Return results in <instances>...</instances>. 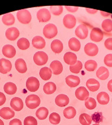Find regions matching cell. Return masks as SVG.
<instances>
[{
  "label": "cell",
  "mask_w": 112,
  "mask_h": 125,
  "mask_svg": "<svg viewBox=\"0 0 112 125\" xmlns=\"http://www.w3.org/2000/svg\"><path fill=\"white\" fill-rule=\"evenodd\" d=\"M58 33V29L56 26L52 23H48L44 27L43 35L47 39H53L56 36Z\"/></svg>",
  "instance_id": "1"
},
{
  "label": "cell",
  "mask_w": 112,
  "mask_h": 125,
  "mask_svg": "<svg viewBox=\"0 0 112 125\" xmlns=\"http://www.w3.org/2000/svg\"><path fill=\"white\" fill-rule=\"evenodd\" d=\"M41 103V99L36 94H30L25 99V104L30 109L37 108Z\"/></svg>",
  "instance_id": "2"
},
{
  "label": "cell",
  "mask_w": 112,
  "mask_h": 125,
  "mask_svg": "<svg viewBox=\"0 0 112 125\" xmlns=\"http://www.w3.org/2000/svg\"><path fill=\"white\" fill-rule=\"evenodd\" d=\"M17 17L18 21L23 24H28L31 21V13L27 10H22L18 11L17 13Z\"/></svg>",
  "instance_id": "3"
},
{
  "label": "cell",
  "mask_w": 112,
  "mask_h": 125,
  "mask_svg": "<svg viewBox=\"0 0 112 125\" xmlns=\"http://www.w3.org/2000/svg\"><path fill=\"white\" fill-rule=\"evenodd\" d=\"M48 55L47 54L45 53L44 51H38L35 53L33 56V61L36 65H45L48 61Z\"/></svg>",
  "instance_id": "4"
},
{
  "label": "cell",
  "mask_w": 112,
  "mask_h": 125,
  "mask_svg": "<svg viewBox=\"0 0 112 125\" xmlns=\"http://www.w3.org/2000/svg\"><path fill=\"white\" fill-rule=\"evenodd\" d=\"M39 87H40V83L36 77H31L27 80L26 87L29 91H37L39 89Z\"/></svg>",
  "instance_id": "5"
},
{
  "label": "cell",
  "mask_w": 112,
  "mask_h": 125,
  "mask_svg": "<svg viewBox=\"0 0 112 125\" xmlns=\"http://www.w3.org/2000/svg\"><path fill=\"white\" fill-rule=\"evenodd\" d=\"M37 17L40 22L45 23L50 21L51 18V14L50 11L46 9V8H42L39 10L37 13Z\"/></svg>",
  "instance_id": "6"
},
{
  "label": "cell",
  "mask_w": 112,
  "mask_h": 125,
  "mask_svg": "<svg viewBox=\"0 0 112 125\" xmlns=\"http://www.w3.org/2000/svg\"><path fill=\"white\" fill-rule=\"evenodd\" d=\"M75 34L78 38L85 39L88 35V28L85 24H80L75 30Z\"/></svg>",
  "instance_id": "7"
},
{
  "label": "cell",
  "mask_w": 112,
  "mask_h": 125,
  "mask_svg": "<svg viewBox=\"0 0 112 125\" xmlns=\"http://www.w3.org/2000/svg\"><path fill=\"white\" fill-rule=\"evenodd\" d=\"M103 38V32L98 27H93L90 33V39L94 42H100Z\"/></svg>",
  "instance_id": "8"
},
{
  "label": "cell",
  "mask_w": 112,
  "mask_h": 125,
  "mask_svg": "<svg viewBox=\"0 0 112 125\" xmlns=\"http://www.w3.org/2000/svg\"><path fill=\"white\" fill-rule=\"evenodd\" d=\"M76 23V19L73 15L67 14L63 18V24L67 29H72Z\"/></svg>",
  "instance_id": "9"
},
{
  "label": "cell",
  "mask_w": 112,
  "mask_h": 125,
  "mask_svg": "<svg viewBox=\"0 0 112 125\" xmlns=\"http://www.w3.org/2000/svg\"><path fill=\"white\" fill-rule=\"evenodd\" d=\"M84 52L88 56H95L98 53V46L93 43H88L84 47Z\"/></svg>",
  "instance_id": "10"
},
{
  "label": "cell",
  "mask_w": 112,
  "mask_h": 125,
  "mask_svg": "<svg viewBox=\"0 0 112 125\" xmlns=\"http://www.w3.org/2000/svg\"><path fill=\"white\" fill-rule=\"evenodd\" d=\"M89 94L88 90L84 87H79L75 92V96L80 101H86L89 98Z\"/></svg>",
  "instance_id": "11"
},
{
  "label": "cell",
  "mask_w": 112,
  "mask_h": 125,
  "mask_svg": "<svg viewBox=\"0 0 112 125\" xmlns=\"http://www.w3.org/2000/svg\"><path fill=\"white\" fill-rule=\"evenodd\" d=\"M12 64L11 61L5 59H0V72L2 74H6L11 70Z\"/></svg>",
  "instance_id": "12"
},
{
  "label": "cell",
  "mask_w": 112,
  "mask_h": 125,
  "mask_svg": "<svg viewBox=\"0 0 112 125\" xmlns=\"http://www.w3.org/2000/svg\"><path fill=\"white\" fill-rule=\"evenodd\" d=\"M19 31L16 27H11L5 31V36L10 41H15L19 37Z\"/></svg>",
  "instance_id": "13"
},
{
  "label": "cell",
  "mask_w": 112,
  "mask_h": 125,
  "mask_svg": "<svg viewBox=\"0 0 112 125\" xmlns=\"http://www.w3.org/2000/svg\"><path fill=\"white\" fill-rule=\"evenodd\" d=\"M50 69L55 75H60L63 71V66L59 61H53L50 64Z\"/></svg>",
  "instance_id": "14"
},
{
  "label": "cell",
  "mask_w": 112,
  "mask_h": 125,
  "mask_svg": "<svg viewBox=\"0 0 112 125\" xmlns=\"http://www.w3.org/2000/svg\"><path fill=\"white\" fill-rule=\"evenodd\" d=\"M3 55L7 58H13L16 54V50L13 46L11 45H5L2 48Z\"/></svg>",
  "instance_id": "15"
},
{
  "label": "cell",
  "mask_w": 112,
  "mask_h": 125,
  "mask_svg": "<svg viewBox=\"0 0 112 125\" xmlns=\"http://www.w3.org/2000/svg\"><path fill=\"white\" fill-rule=\"evenodd\" d=\"M10 105L14 111H20L23 108V103L21 99L19 97H14L11 100Z\"/></svg>",
  "instance_id": "16"
},
{
  "label": "cell",
  "mask_w": 112,
  "mask_h": 125,
  "mask_svg": "<svg viewBox=\"0 0 112 125\" xmlns=\"http://www.w3.org/2000/svg\"><path fill=\"white\" fill-rule=\"evenodd\" d=\"M55 103L56 104V105L60 107H64L66 106L69 103V98L68 96L64 94H58L56 99H55Z\"/></svg>",
  "instance_id": "17"
},
{
  "label": "cell",
  "mask_w": 112,
  "mask_h": 125,
  "mask_svg": "<svg viewBox=\"0 0 112 125\" xmlns=\"http://www.w3.org/2000/svg\"><path fill=\"white\" fill-rule=\"evenodd\" d=\"M15 113L11 108L9 107H3L0 109V116L5 120H9L14 117Z\"/></svg>",
  "instance_id": "18"
},
{
  "label": "cell",
  "mask_w": 112,
  "mask_h": 125,
  "mask_svg": "<svg viewBox=\"0 0 112 125\" xmlns=\"http://www.w3.org/2000/svg\"><path fill=\"white\" fill-rule=\"evenodd\" d=\"M32 45L37 49H42L45 47V40L41 36H35L32 40Z\"/></svg>",
  "instance_id": "19"
},
{
  "label": "cell",
  "mask_w": 112,
  "mask_h": 125,
  "mask_svg": "<svg viewBox=\"0 0 112 125\" xmlns=\"http://www.w3.org/2000/svg\"><path fill=\"white\" fill-rule=\"evenodd\" d=\"M64 61L67 65H74L77 62V56L72 52H67L64 55Z\"/></svg>",
  "instance_id": "20"
},
{
  "label": "cell",
  "mask_w": 112,
  "mask_h": 125,
  "mask_svg": "<svg viewBox=\"0 0 112 125\" xmlns=\"http://www.w3.org/2000/svg\"><path fill=\"white\" fill-rule=\"evenodd\" d=\"M86 87H88L89 91L92 92H95L100 87V84L98 81L95 79H90L86 82Z\"/></svg>",
  "instance_id": "21"
},
{
  "label": "cell",
  "mask_w": 112,
  "mask_h": 125,
  "mask_svg": "<svg viewBox=\"0 0 112 125\" xmlns=\"http://www.w3.org/2000/svg\"><path fill=\"white\" fill-rule=\"evenodd\" d=\"M66 83L68 86L74 88V87H77L80 84V79L78 77L75 76V75H69L66 78Z\"/></svg>",
  "instance_id": "22"
},
{
  "label": "cell",
  "mask_w": 112,
  "mask_h": 125,
  "mask_svg": "<svg viewBox=\"0 0 112 125\" xmlns=\"http://www.w3.org/2000/svg\"><path fill=\"white\" fill-rule=\"evenodd\" d=\"M15 69L20 73H25L27 71V67L25 61L23 59H18L15 62Z\"/></svg>",
  "instance_id": "23"
},
{
  "label": "cell",
  "mask_w": 112,
  "mask_h": 125,
  "mask_svg": "<svg viewBox=\"0 0 112 125\" xmlns=\"http://www.w3.org/2000/svg\"><path fill=\"white\" fill-rule=\"evenodd\" d=\"M50 47L53 52L55 53H60L63 50V44L62 41L58 39H55L51 43Z\"/></svg>",
  "instance_id": "24"
},
{
  "label": "cell",
  "mask_w": 112,
  "mask_h": 125,
  "mask_svg": "<svg viewBox=\"0 0 112 125\" xmlns=\"http://www.w3.org/2000/svg\"><path fill=\"white\" fill-rule=\"evenodd\" d=\"M109 71L107 68L104 67H100L96 72V76L100 80H106L109 77Z\"/></svg>",
  "instance_id": "25"
},
{
  "label": "cell",
  "mask_w": 112,
  "mask_h": 125,
  "mask_svg": "<svg viewBox=\"0 0 112 125\" xmlns=\"http://www.w3.org/2000/svg\"><path fill=\"white\" fill-rule=\"evenodd\" d=\"M52 71L50 68L48 67H43L39 71V75L43 80L44 81H48L52 77Z\"/></svg>",
  "instance_id": "26"
},
{
  "label": "cell",
  "mask_w": 112,
  "mask_h": 125,
  "mask_svg": "<svg viewBox=\"0 0 112 125\" xmlns=\"http://www.w3.org/2000/svg\"><path fill=\"white\" fill-rule=\"evenodd\" d=\"M68 47L71 50L74 51H78L80 49L81 45L78 39L75 37H72L68 41Z\"/></svg>",
  "instance_id": "27"
},
{
  "label": "cell",
  "mask_w": 112,
  "mask_h": 125,
  "mask_svg": "<svg viewBox=\"0 0 112 125\" xmlns=\"http://www.w3.org/2000/svg\"><path fill=\"white\" fill-rule=\"evenodd\" d=\"M4 91L8 94H14L17 92V86L16 84H14L13 83H5L4 87H3Z\"/></svg>",
  "instance_id": "28"
},
{
  "label": "cell",
  "mask_w": 112,
  "mask_h": 125,
  "mask_svg": "<svg viewBox=\"0 0 112 125\" xmlns=\"http://www.w3.org/2000/svg\"><path fill=\"white\" fill-rule=\"evenodd\" d=\"M97 100L100 104L105 105L109 103L110 102V96L108 94L105 92H101L97 95Z\"/></svg>",
  "instance_id": "29"
},
{
  "label": "cell",
  "mask_w": 112,
  "mask_h": 125,
  "mask_svg": "<svg viewBox=\"0 0 112 125\" xmlns=\"http://www.w3.org/2000/svg\"><path fill=\"white\" fill-rule=\"evenodd\" d=\"M56 86L53 82H48L43 87V91L47 94H51L54 93L56 91Z\"/></svg>",
  "instance_id": "30"
},
{
  "label": "cell",
  "mask_w": 112,
  "mask_h": 125,
  "mask_svg": "<svg viewBox=\"0 0 112 125\" xmlns=\"http://www.w3.org/2000/svg\"><path fill=\"white\" fill-rule=\"evenodd\" d=\"M63 115L65 116V118L67 119H72L75 117V116L76 115V111L74 107L68 106L64 110Z\"/></svg>",
  "instance_id": "31"
},
{
  "label": "cell",
  "mask_w": 112,
  "mask_h": 125,
  "mask_svg": "<svg viewBox=\"0 0 112 125\" xmlns=\"http://www.w3.org/2000/svg\"><path fill=\"white\" fill-rule=\"evenodd\" d=\"M79 121L82 125H90L92 122V119L90 115L86 113H83L79 116Z\"/></svg>",
  "instance_id": "32"
},
{
  "label": "cell",
  "mask_w": 112,
  "mask_h": 125,
  "mask_svg": "<svg viewBox=\"0 0 112 125\" xmlns=\"http://www.w3.org/2000/svg\"><path fill=\"white\" fill-rule=\"evenodd\" d=\"M48 115V110L45 107H41L36 112V116L39 120H45Z\"/></svg>",
  "instance_id": "33"
},
{
  "label": "cell",
  "mask_w": 112,
  "mask_h": 125,
  "mask_svg": "<svg viewBox=\"0 0 112 125\" xmlns=\"http://www.w3.org/2000/svg\"><path fill=\"white\" fill-rule=\"evenodd\" d=\"M15 17L12 13H7L2 17V21L5 25H11L15 23Z\"/></svg>",
  "instance_id": "34"
},
{
  "label": "cell",
  "mask_w": 112,
  "mask_h": 125,
  "mask_svg": "<svg viewBox=\"0 0 112 125\" xmlns=\"http://www.w3.org/2000/svg\"><path fill=\"white\" fill-rule=\"evenodd\" d=\"M29 46H30V43H29V40L26 38L22 37L19 39L17 41V47L21 50H26L29 48Z\"/></svg>",
  "instance_id": "35"
},
{
  "label": "cell",
  "mask_w": 112,
  "mask_h": 125,
  "mask_svg": "<svg viewBox=\"0 0 112 125\" xmlns=\"http://www.w3.org/2000/svg\"><path fill=\"white\" fill-rule=\"evenodd\" d=\"M97 62L93 60H88L85 62V69L90 72L95 71V69L97 68Z\"/></svg>",
  "instance_id": "36"
},
{
  "label": "cell",
  "mask_w": 112,
  "mask_h": 125,
  "mask_svg": "<svg viewBox=\"0 0 112 125\" xmlns=\"http://www.w3.org/2000/svg\"><path fill=\"white\" fill-rule=\"evenodd\" d=\"M102 29L107 33H110L112 31V20L110 19H107L103 20L102 24Z\"/></svg>",
  "instance_id": "37"
},
{
  "label": "cell",
  "mask_w": 112,
  "mask_h": 125,
  "mask_svg": "<svg viewBox=\"0 0 112 125\" xmlns=\"http://www.w3.org/2000/svg\"><path fill=\"white\" fill-rule=\"evenodd\" d=\"M85 106L89 110H93L97 106V103L93 98L89 97L88 99H87L85 101Z\"/></svg>",
  "instance_id": "38"
},
{
  "label": "cell",
  "mask_w": 112,
  "mask_h": 125,
  "mask_svg": "<svg viewBox=\"0 0 112 125\" xmlns=\"http://www.w3.org/2000/svg\"><path fill=\"white\" fill-rule=\"evenodd\" d=\"M49 121L52 125H58L60 122V116L56 113H51L49 116Z\"/></svg>",
  "instance_id": "39"
},
{
  "label": "cell",
  "mask_w": 112,
  "mask_h": 125,
  "mask_svg": "<svg viewBox=\"0 0 112 125\" xmlns=\"http://www.w3.org/2000/svg\"><path fill=\"white\" fill-rule=\"evenodd\" d=\"M82 69V63L80 61H77L75 65L70 66V72L73 73H76V74L79 73Z\"/></svg>",
  "instance_id": "40"
},
{
  "label": "cell",
  "mask_w": 112,
  "mask_h": 125,
  "mask_svg": "<svg viewBox=\"0 0 112 125\" xmlns=\"http://www.w3.org/2000/svg\"><path fill=\"white\" fill-rule=\"evenodd\" d=\"M50 12L55 15H60L63 11L62 6H50Z\"/></svg>",
  "instance_id": "41"
},
{
  "label": "cell",
  "mask_w": 112,
  "mask_h": 125,
  "mask_svg": "<svg viewBox=\"0 0 112 125\" xmlns=\"http://www.w3.org/2000/svg\"><path fill=\"white\" fill-rule=\"evenodd\" d=\"M24 125H37V120L33 116H27L24 120Z\"/></svg>",
  "instance_id": "42"
},
{
  "label": "cell",
  "mask_w": 112,
  "mask_h": 125,
  "mask_svg": "<svg viewBox=\"0 0 112 125\" xmlns=\"http://www.w3.org/2000/svg\"><path fill=\"white\" fill-rule=\"evenodd\" d=\"M93 122L100 123L103 121V115L102 113H95L91 116Z\"/></svg>",
  "instance_id": "43"
},
{
  "label": "cell",
  "mask_w": 112,
  "mask_h": 125,
  "mask_svg": "<svg viewBox=\"0 0 112 125\" xmlns=\"http://www.w3.org/2000/svg\"><path fill=\"white\" fill-rule=\"evenodd\" d=\"M104 63L109 67H112V54H108L104 57Z\"/></svg>",
  "instance_id": "44"
},
{
  "label": "cell",
  "mask_w": 112,
  "mask_h": 125,
  "mask_svg": "<svg viewBox=\"0 0 112 125\" xmlns=\"http://www.w3.org/2000/svg\"><path fill=\"white\" fill-rule=\"evenodd\" d=\"M104 45L107 49L112 51V38L107 39L104 43Z\"/></svg>",
  "instance_id": "45"
},
{
  "label": "cell",
  "mask_w": 112,
  "mask_h": 125,
  "mask_svg": "<svg viewBox=\"0 0 112 125\" xmlns=\"http://www.w3.org/2000/svg\"><path fill=\"white\" fill-rule=\"evenodd\" d=\"M9 125H22L21 121L18 118H15L10 121Z\"/></svg>",
  "instance_id": "46"
},
{
  "label": "cell",
  "mask_w": 112,
  "mask_h": 125,
  "mask_svg": "<svg viewBox=\"0 0 112 125\" xmlns=\"http://www.w3.org/2000/svg\"><path fill=\"white\" fill-rule=\"evenodd\" d=\"M5 101H6V97L5 94L1 92H0V106H1L5 103Z\"/></svg>",
  "instance_id": "47"
},
{
  "label": "cell",
  "mask_w": 112,
  "mask_h": 125,
  "mask_svg": "<svg viewBox=\"0 0 112 125\" xmlns=\"http://www.w3.org/2000/svg\"><path fill=\"white\" fill-rule=\"evenodd\" d=\"M66 9L68 11L70 12H76V11L78 10V7H69V6H66Z\"/></svg>",
  "instance_id": "48"
},
{
  "label": "cell",
  "mask_w": 112,
  "mask_h": 125,
  "mask_svg": "<svg viewBox=\"0 0 112 125\" xmlns=\"http://www.w3.org/2000/svg\"><path fill=\"white\" fill-rule=\"evenodd\" d=\"M107 88H108V90L112 93V79L110 80V81L108 82V83H107Z\"/></svg>",
  "instance_id": "49"
},
{
  "label": "cell",
  "mask_w": 112,
  "mask_h": 125,
  "mask_svg": "<svg viewBox=\"0 0 112 125\" xmlns=\"http://www.w3.org/2000/svg\"><path fill=\"white\" fill-rule=\"evenodd\" d=\"M0 125H4V123L3 122L2 120L0 119Z\"/></svg>",
  "instance_id": "50"
},
{
  "label": "cell",
  "mask_w": 112,
  "mask_h": 125,
  "mask_svg": "<svg viewBox=\"0 0 112 125\" xmlns=\"http://www.w3.org/2000/svg\"><path fill=\"white\" fill-rule=\"evenodd\" d=\"M98 125V124H95V125Z\"/></svg>",
  "instance_id": "51"
}]
</instances>
